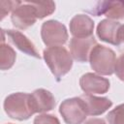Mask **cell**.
Listing matches in <instances>:
<instances>
[{"mask_svg": "<svg viewBox=\"0 0 124 124\" xmlns=\"http://www.w3.org/2000/svg\"><path fill=\"white\" fill-rule=\"evenodd\" d=\"M44 58L51 73L59 81L72 68V56L68 50L61 46H48L44 50Z\"/></svg>", "mask_w": 124, "mask_h": 124, "instance_id": "obj_1", "label": "cell"}, {"mask_svg": "<svg viewBox=\"0 0 124 124\" xmlns=\"http://www.w3.org/2000/svg\"><path fill=\"white\" fill-rule=\"evenodd\" d=\"M6 113L16 120H26L34 114L30 104V94L17 92L9 95L4 102Z\"/></svg>", "mask_w": 124, "mask_h": 124, "instance_id": "obj_2", "label": "cell"}, {"mask_svg": "<svg viewBox=\"0 0 124 124\" xmlns=\"http://www.w3.org/2000/svg\"><path fill=\"white\" fill-rule=\"evenodd\" d=\"M89 61L91 68L100 75H111L115 68V53L112 49L104 46L96 45L90 53Z\"/></svg>", "mask_w": 124, "mask_h": 124, "instance_id": "obj_3", "label": "cell"}, {"mask_svg": "<svg viewBox=\"0 0 124 124\" xmlns=\"http://www.w3.org/2000/svg\"><path fill=\"white\" fill-rule=\"evenodd\" d=\"M41 35L45 45L48 46H58L68 40L66 27L57 20H47L43 23Z\"/></svg>", "mask_w": 124, "mask_h": 124, "instance_id": "obj_4", "label": "cell"}, {"mask_svg": "<svg viewBox=\"0 0 124 124\" xmlns=\"http://www.w3.org/2000/svg\"><path fill=\"white\" fill-rule=\"evenodd\" d=\"M59 112L67 124H81L87 116L80 97L63 101L60 105Z\"/></svg>", "mask_w": 124, "mask_h": 124, "instance_id": "obj_5", "label": "cell"}, {"mask_svg": "<svg viewBox=\"0 0 124 124\" xmlns=\"http://www.w3.org/2000/svg\"><path fill=\"white\" fill-rule=\"evenodd\" d=\"M12 22L19 29H26L36 21L37 14L30 2H20V4L12 12Z\"/></svg>", "mask_w": 124, "mask_h": 124, "instance_id": "obj_6", "label": "cell"}, {"mask_svg": "<svg viewBox=\"0 0 124 124\" xmlns=\"http://www.w3.org/2000/svg\"><path fill=\"white\" fill-rule=\"evenodd\" d=\"M96 45V40L92 36L88 38H73L70 42L71 55L78 62H86L89 60L91 50Z\"/></svg>", "mask_w": 124, "mask_h": 124, "instance_id": "obj_7", "label": "cell"}, {"mask_svg": "<svg viewBox=\"0 0 124 124\" xmlns=\"http://www.w3.org/2000/svg\"><path fill=\"white\" fill-rule=\"evenodd\" d=\"M88 12L97 16L105 15L110 20L120 19L124 17V1H101Z\"/></svg>", "mask_w": 124, "mask_h": 124, "instance_id": "obj_8", "label": "cell"}, {"mask_svg": "<svg viewBox=\"0 0 124 124\" xmlns=\"http://www.w3.org/2000/svg\"><path fill=\"white\" fill-rule=\"evenodd\" d=\"M79 84L86 94H102L106 93L109 88L108 79L92 73L84 74L79 79Z\"/></svg>", "mask_w": 124, "mask_h": 124, "instance_id": "obj_9", "label": "cell"}, {"mask_svg": "<svg viewBox=\"0 0 124 124\" xmlns=\"http://www.w3.org/2000/svg\"><path fill=\"white\" fill-rule=\"evenodd\" d=\"M30 104L34 113L46 112L54 108L55 99L49 91L40 88L30 94Z\"/></svg>", "mask_w": 124, "mask_h": 124, "instance_id": "obj_10", "label": "cell"}, {"mask_svg": "<svg viewBox=\"0 0 124 124\" xmlns=\"http://www.w3.org/2000/svg\"><path fill=\"white\" fill-rule=\"evenodd\" d=\"M94 22L85 15H77L70 21V31L74 38H88L93 34Z\"/></svg>", "mask_w": 124, "mask_h": 124, "instance_id": "obj_11", "label": "cell"}, {"mask_svg": "<svg viewBox=\"0 0 124 124\" xmlns=\"http://www.w3.org/2000/svg\"><path fill=\"white\" fill-rule=\"evenodd\" d=\"M84 105L87 115H99L108 109L112 103L109 99L105 97H96L91 94H84L80 96Z\"/></svg>", "mask_w": 124, "mask_h": 124, "instance_id": "obj_12", "label": "cell"}, {"mask_svg": "<svg viewBox=\"0 0 124 124\" xmlns=\"http://www.w3.org/2000/svg\"><path fill=\"white\" fill-rule=\"evenodd\" d=\"M6 35H7L8 40L14 46H16V47H17L19 50H21L22 52H25L26 54H28L30 56H33L35 58H40L41 57L37 48L33 45V43L25 35H23L19 31L7 30Z\"/></svg>", "mask_w": 124, "mask_h": 124, "instance_id": "obj_13", "label": "cell"}, {"mask_svg": "<svg viewBox=\"0 0 124 124\" xmlns=\"http://www.w3.org/2000/svg\"><path fill=\"white\" fill-rule=\"evenodd\" d=\"M120 25L121 24L117 21H113L110 19H104L98 24L97 35L102 41L115 45L116 35Z\"/></svg>", "mask_w": 124, "mask_h": 124, "instance_id": "obj_14", "label": "cell"}, {"mask_svg": "<svg viewBox=\"0 0 124 124\" xmlns=\"http://www.w3.org/2000/svg\"><path fill=\"white\" fill-rule=\"evenodd\" d=\"M16 60V53L14 49L5 44L0 46V67L2 70L10 69Z\"/></svg>", "mask_w": 124, "mask_h": 124, "instance_id": "obj_15", "label": "cell"}, {"mask_svg": "<svg viewBox=\"0 0 124 124\" xmlns=\"http://www.w3.org/2000/svg\"><path fill=\"white\" fill-rule=\"evenodd\" d=\"M31 5L34 7L37 17L44 18L45 16L52 14L55 10V3L52 1H46V2H30Z\"/></svg>", "mask_w": 124, "mask_h": 124, "instance_id": "obj_16", "label": "cell"}, {"mask_svg": "<svg viewBox=\"0 0 124 124\" xmlns=\"http://www.w3.org/2000/svg\"><path fill=\"white\" fill-rule=\"evenodd\" d=\"M107 119L109 124H124V104L117 106L108 112Z\"/></svg>", "mask_w": 124, "mask_h": 124, "instance_id": "obj_17", "label": "cell"}, {"mask_svg": "<svg viewBox=\"0 0 124 124\" xmlns=\"http://www.w3.org/2000/svg\"><path fill=\"white\" fill-rule=\"evenodd\" d=\"M20 4V1H5L1 0L0 1V16L1 19H3L7 14L10 12H13L14 9H16L18 5Z\"/></svg>", "mask_w": 124, "mask_h": 124, "instance_id": "obj_18", "label": "cell"}, {"mask_svg": "<svg viewBox=\"0 0 124 124\" xmlns=\"http://www.w3.org/2000/svg\"><path fill=\"white\" fill-rule=\"evenodd\" d=\"M34 124H60L57 117L50 114H42L35 118Z\"/></svg>", "mask_w": 124, "mask_h": 124, "instance_id": "obj_19", "label": "cell"}, {"mask_svg": "<svg viewBox=\"0 0 124 124\" xmlns=\"http://www.w3.org/2000/svg\"><path fill=\"white\" fill-rule=\"evenodd\" d=\"M114 72L116 76L119 78V79L124 81V54H122L116 59Z\"/></svg>", "mask_w": 124, "mask_h": 124, "instance_id": "obj_20", "label": "cell"}, {"mask_svg": "<svg viewBox=\"0 0 124 124\" xmlns=\"http://www.w3.org/2000/svg\"><path fill=\"white\" fill-rule=\"evenodd\" d=\"M115 46H117L121 50H124V25H120L118 29Z\"/></svg>", "mask_w": 124, "mask_h": 124, "instance_id": "obj_21", "label": "cell"}, {"mask_svg": "<svg viewBox=\"0 0 124 124\" xmlns=\"http://www.w3.org/2000/svg\"><path fill=\"white\" fill-rule=\"evenodd\" d=\"M84 124H106V122L101 118H91Z\"/></svg>", "mask_w": 124, "mask_h": 124, "instance_id": "obj_22", "label": "cell"}]
</instances>
